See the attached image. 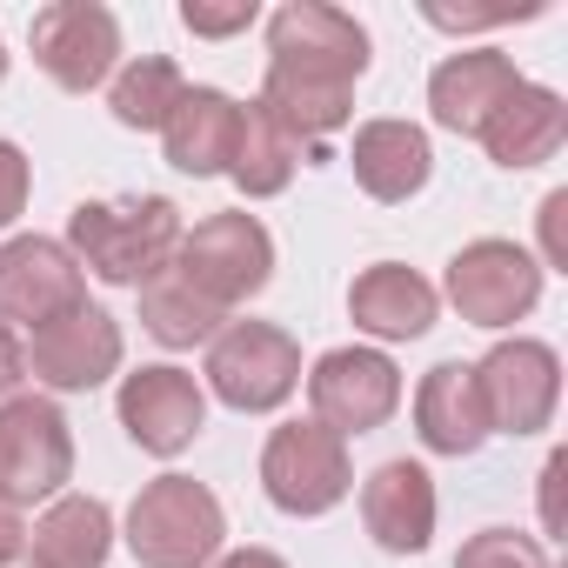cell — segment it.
<instances>
[{
    "mask_svg": "<svg viewBox=\"0 0 568 568\" xmlns=\"http://www.w3.org/2000/svg\"><path fill=\"white\" fill-rule=\"evenodd\" d=\"M435 308H442L435 281H422V274L402 267V261L362 267L355 288H348V315H355V328L375 335V342H422V335L435 328Z\"/></svg>",
    "mask_w": 568,
    "mask_h": 568,
    "instance_id": "15",
    "label": "cell"
},
{
    "mask_svg": "<svg viewBox=\"0 0 568 568\" xmlns=\"http://www.w3.org/2000/svg\"><path fill=\"white\" fill-rule=\"evenodd\" d=\"M88 302V274L68 254V241L48 234H14L0 247V322L8 328H48L54 315Z\"/></svg>",
    "mask_w": 568,
    "mask_h": 568,
    "instance_id": "11",
    "label": "cell"
},
{
    "mask_svg": "<svg viewBox=\"0 0 568 568\" xmlns=\"http://www.w3.org/2000/svg\"><path fill=\"white\" fill-rule=\"evenodd\" d=\"M187 94V81H181V68L168 61V54H141V61H128L121 74H114V88H108V108H114V121L121 128H168V114H174V101Z\"/></svg>",
    "mask_w": 568,
    "mask_h": 568,
    "instance_id": "25",
    "label": "cell"
},
{
    "mask_svg": "<svg viewBox=\"0 0 568 568\" xmlns=\"http://www.w3.org/2000/svg\"><path fill=\"white\" fill-rule=\"evenodd\" d=\"M181 247V207L168 194H128V201H81L68 214V254L81 274L108 288H141Z\"/></svg>",
    "mask_w": 568,
    "mask_h": 568,
    "instance_id": "1",
    "label": "cell"
},
{
    "mask_svg": "<svg viewBox=\"0 0 568 568\" xmlns=\"http://www.w3.org/2000/svg\"><path fill=\"white\" fill-rule=\"evenodd\" d=\"M121 61V21L101 0H54L34 14V68L61 94H94Z\"/></svg>",
    "mask_w": 568,
    "mask_h": 568,
    "instance_id": "10",
    "label": "cell"
},
{
    "mask_svg": "<svg viewBox=\"0 0 568 568\" xmlns=\"http://www.w3.org/2000/svg\"><path fill=\"white\" fill-rule=\"evenodd\" d=\"M295 168H302V141L281 128L261 101H247V108H241V148H234L227 181H234L247 201H267V194H281V187L295 181Z\"/></svg>",
    "mask_w": 568,
    "mask_h": 568,
    "instance_id": "23",
    "label": "cell"
},
{
    "mask_svg": "<svg viewBox=\"0 0 568 568\" xmlns=\"http://www.w3.org/2000/svg\"><path fill=\"white\" fill-rule=\"evenodd\" d=\"M174 267H181V281L201 302H214L227 315V308H241V302H254L267 288L274 241H267V227L254 214H207V221L181 227Z\"/></svg>",
    "mask_w": 568,
    "mask_h": 568,
    "instance_id": "3",
    "label": "cell"
},
{
    "mask_svg": "<svg viewBox=\"0 0 568 568\" xmlns=\"http://www.w3.org/2000/svg\"><path fill=\"white\" fill-rule=\"evenodd\" d=\"M561 214H568V187H555V194L541 201V247H548V267H568V227H561Z\"/></svg>",
    "mask_w": 568,
    "mask_h": 568,
    "instance_id": "29",
    "label": "cell"
},
{
    "mask_svg": "<svg viewBox=\"0 0 568 568\" xmlns=\"http://www.w3.org/2000/svg\"><path fill=\"white\" fill-rule=\"evenodd\" d=\"M21 548H28V521H21V508H8V501H0V568H8Z\"/></svg>",
    "mask_w": 568,
    "mask_h": 568,
    "instance_id": "31",
    "label": "cell"
},
{
    "mask_svg": "<svg viewBox=\"0 0 568 568\" xmlns=\"http://www.w3.org/2000/svg\"><path fill=\"white\" fill-rule=\"evenodd\" d=\"M475 388L488 408V435H541L555 422V402H561V362L548 342L515 335L475 362Z\"/></svg>",
    "mask_w": 568,
    "mask_h": 568,
    "instance_id": "8",
    "label": "cell"
},
{
    "mask_svg": "<svg viewBox=\"0 0 568 568\" xmlns=\"http://www.w3.org/2000/svg\"><path fill=\"white\" fill-rule=\"evenodd\" d=\"M21 355H28V375L48 382L54 395H88L121 368V322L108 308L81 302V308L54 315L48 328H34V342Z\"/></svg>",
    "mask_w": 568,
    "mask_h": 568,
    "instance_id": "13",
    "label": "cell"
},
{
    "mask_svg": "<svg viewBox=\"0 0 568 568\" xmlns=\"http://www.w3.org/2000/svg\"><path fill=\"white\" fill-rule=\"evenodd\" d=\"M448 302L475 328H515L541 302V261L515 241H468L448 261Z\"/></svg>",
    "mask_w": 568,
    "mask_h": 568,
    "instance_id": "9",
    "label": "cell"
},
{
    "mask_svg": "<svg viewBox=\"0 0 568 568\" xmlns=\"http://www.w3.org/2000/svg\"><path fill=\"white\" fill-rule=\"evenodd\" d=\"M481 148H488V161L495 168H541V161H555V148L568 141V108H561V94L555 88H535V81H521L488 121H481V134H475Z\"/></svg>",
    "mask_w": 568,
    "mask_h": 568,
    "instance_id": "19",
    "label": "cell"
},
{
    "mask_svg": "<svg viewBox=\"0 0 568 568\" xmlns=\"http://www.w3.org/2000/svg\"><path fill=\"white\" fill-rule=\"evenodd\" d=\"M214 568H288V561H281L274 548H234V555H221Z\"/></svg>",
    "mask_w": 568,
    "mask_h": 568,
    "instance_id": "33",
    "label": "cell"
},
{
    "mask_svg": "<svg viewBox=\"0 0 568 568\" xmlns=\"http://www.w3.org/2000/svg\"><path fill=\"white\" fill-rule=\"evenodd\" d=\"M21 207H28V154L14 141H0V227H14Z\"/></svg>",
    "mask_w": 568,
    "mask_h": 568,
    "instance_id": "28",
    "label": "cell"
},
{
    "mask_svg": "<svg viewBox=\"0 0 568 568\" xmlns=\"http://www.w3.org/2000/svg\"><path fill=\"white\" fill-rule=\"evenodd\" d=\"M227 515L194 475H161L128 508V555L141 568H207L221 555Z\"/></svg>",
    "mask_w": 568,
    "mask_h": 568,
    "instance_id": "2",
    "label": "cell"
},
{
    "mask_svg": "<svg viewBox=\"0 0 568 568\" xmlns=\"http://www.w3.org/2000/svg\"><path fill=\"white\" fill-rule=\"evenodd\" d=\"M455 568H555V561H548V548H541L535 535H521V528H481V535L462 541Z\"/></svg>",
    "mask_w": 568,
    "mask_h": 568,
    "instance_id": "26",
    "label": "cell"
},
{
    "mask_svg": "<svg viewBox=\"0 0 568 568\" xmlns=\"http://www.w3.org/2000/svg\"><path fill=\"white\" fill-rule=\"evenodd\" d=\"M207 388L234 415H267L302 388V348L274 322H227L207 342Z\"/></svg>",
    "mask_w": 568,
    "mask_h": 568,
    "instance_id": "5",
    "label": "cell"
},
{
    "mask_svg": "<svg viewBox=\"0 0 568 568\" xmlns=\"http://www.w3.org/2000/svg\"><path fill=\"white\" fill-rule=\"evenodd\" d=\"M161 148L181 174L207 181V174H227L234 168V148H241V101H227L221 88H187L161 128Z\"/></svg>",
    "mask_w": 568,
    "mask_h": 568,
    "instance_id": "18",
    "label": "cell"
},
{
    "mask_svg": "<svg viewBox=\"0 0 568 568\" xmlns=\"http://www.w3.org/2000/svg\"><path fill=\"white\" fill-rule=\"evenodd\" d=\"M415 435L435 455H475L488 442V408L475 388V362H442L415 388Z\"/></svg>",
    "mask_w": 568,
    "mask_h": 568,
    "instance_id": "21",
    "label": "cell"
},
{
    "mask_svg": "<svg viewBox=\"0 0 568 568\" xmlns=\"http://www.w3.org/2000/svg\"><path fill=\"white\" fill-rule=\"evenodd\" d=\"M362 521L375 535V548L388 555H422L435 535V481L422 462H382L362 481Z\"/></svg>",
    "mask_w": 568,
    "mask_h": 568,
    "instance_id": "16",
    "label": "cell"
},
{
    "mask_svg": "<svg viewBox=\"0 0 568 568\" xmlns=\"http://www.w3.org/2000/svg\"><path fill=\"white\" fill-rule=\"evenodd\" d=\"M348 168H355V181H362L368 201H388L395 207V201H408V194L428 187L435 148H428V134L415 121H368V128H355Z\"/></svg>",
    "mask_w": 568,
    "mask_h": 568,
    "instance_id": "20",
    "label": "cell"
},
{
    "mask_svg": "<svg viewBox=\"0 0 568 568\" xmlns=\"http://www.w3.org/2000/svg\"><path fill=\"white\" fill-rule=\"evenodd\" d=\"M561 468H568V455H548V468H541V481H548V488H541V521H548V528H561V501H555Z\"/></svg>",
    "mask_w": 568,
    "mask_h": 568,
    "instance_id": "32",
    "label": "cell"
},
{
    "mask_svg": "<svg viewBox=\"0 0 568 568\" xmlns=\"http://www.w3.org/2000/svg\"><path fill=\"white\" fill-rule=\"evenodd\" d=\"M121 428H128V442L134 448H148V455H181V448H194V435L207 428V395H201V382L194 375H181V368H134L128 382H121Z\"/></svg>",
    "mask_w": 568,
    "mask_h": 568,
    "instance_id": "14",
    "label": "cell"
},
{
    "mask_svg": "<svg viewBox=\"0 0 568 568\" xmlns=\"http://www.w3.org/2000/svg\"><path fill=\"white\" fill-rule=\"evenodd\" d=\"M34 568H108L114 555V515L101 495H54V508L28 535Z\"/></svg>",
    "mask_w": 568,
    "mask_h": 568,
    "instance_id": "22",
    "label": "cell"
},
{
    "mask_svg": "<svg viewBox=\"0 0 568 568\" xmlns=\"http://www.w3.org/2000/svg\"><path fill=\"white\" fill-rule=\"evenodd\" d=\"M261 488L281 515H328L348 488H355V462L348 442L322 422H288L274 428L261 448Z\"/></svg>",
    "mask_w": 568,
    "mask_h": 568,
    "instance_id": "7",
    "label": "cell"
},
{
    "mask_svg": "<svg viewBox=\"0 0 568 568\" xmlns=\"http://www.w3.org/2000/svg\"><path fill=\"white\" fill-rule=\"evenodd\" d=\"M254 0H181V28L194 41H227V34H247L254 28Z\"/></svg>",
    "mask_w": 568,
    "mask_h": 568,
    "instance_id": "27",
    "label": "cell"
},
{
    "mask_svg": "<svg viewBox=\"0 0 568 568\" xmlns=\"http://www.w3.org/2000/svg\"><path fill=\"white\" fill-rule=\"evenodd\" d=\"M0 81H8V48H0Z\"/></svg>",
    "mask_w": 568,
    "mask_h": 568,
    "instance_id": "34",
    "label": "cell"
},
{
    "mask_svg": "<svg viewBox=\"0 0 568 568\" xmlns=\"http://www.w3.org/2000/svg\"><path fill=\"white\" fill-rule=\"evenodd\" d=\"M267 68L355 88L368 74V28L328 0H288L281 14H267Z\"/></svg>",
    "mask_w": 568,
    "mask_h": 568,
    "instance_id": "6",
    "label": "cell"
},
{
    "mask_svg": "<svg viewBox=\"0 0 568 568\" xmlns=\"http://www.w3.org/2000/svg\"><path fill=\"white\" fill-rule=\"evenodd\" d=\"M134 295H141V328H148L161 348H194V342H214V335H221V308L187 288L174 261H168L161 274H148Z\"/></svg>",
    "mask_w": 568,
    "mask_h": 568,
    "instance_id": "24",
    "label": "cell"
},
{
    "mask_svg": "<svg viewBox=\"0 0 568 568\" xmlns=\"http://www.w3.org/2000/svg\"><path fill=\"white\" fill-rule=\"evenodd\" d=\"M308 402H315V422L335 428L342 442L375 435L402 408V368L382 348H328L308 368Z\"/></svg>",
    "mask_w": 568,
    "mask_h": 568,
    "instance_id": "12",
    "label": "cell"
},
{
    "mask_svg": "<svg viewBox=\"0 0 568 568\" xmlns=\"http://www.w3.org/2000/svg\"><path fill=\"white\" fill-rule=\"evenodd\" d=\"M28 382V355H21V342H14V328L0 322V402H8L14 388Z\"/></svg>",
    "mask_w": 568,
    "mask_h": 568,
    "instance_id": "30",
    "label": "cell"
},
{
    "mask_svg": "<svg viewBox=\"0 0 568 568\" xmlns=\"http://www.w3.org/2000/svg\"><path fill=\"white\" fill-rule=\"evenodd\" d=\"M68 481H74L68 415L48 395H8L0 402V501L34 508V501H54Z\"/></svg>",
    "mask_w": 568,
    "mask_h": 568,
    "instance_id": "4",
    "label": "cell"
},
{
    "mask_svg": "<svg viewBox=\"0 0 568 568\" xmlns=\"http://www.w3.org/2000/svg\"><path fill=\"white\" fill-rule=\"evenodd\" d=\"M521 88L515 61L495 54V48H468V54H448L435 74H428V108H435V128L448 134H481V121Z\"/></svg>",
    "mask_w": 568,
    "mask_h": 568,
    "instance_id": "17",
    "label": "cell"
}]
</instances>
